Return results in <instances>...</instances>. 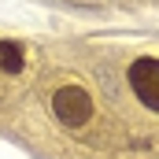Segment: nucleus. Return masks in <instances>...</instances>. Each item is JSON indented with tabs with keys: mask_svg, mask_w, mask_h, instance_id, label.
<instances>
[{
	"mask_svg": "<svg viewBox=\"0 0 159 159\" xmlns=\"http://www.w3.org/2000/svg\"><path fill=\"white\" fill-rule=\"evenodd\" d=\"M52 111H56V119L63 122V126H85L89 115H93V100H89V93L81 89V85H63L56 96H52Z\"/></svg>",
	"mask_w": 159,
	"mask_h": 159,
	"instance_id": "1",
	"label": "nucleus"
},
{
	"mask_svg": "<svg viewBox=\"0 0 159 159\" xmlns=\"http://www.w3.org/2000/svg\"><path fill=\"white\" fill-rule=\"evenodd\" d=\"M129 85L148 111H159V59L156 56H141L129 63Z\"/></svg>",
	"mask_w": 159,
	"mask_h": 159,
	"instance_id": "2",
	"label": "nucleus"
},
{
	"mask_svg": "<svg viewBox=\"0 0 159 159\" xmlns=\"http://www.w3.org/2000/svg\"><path fill=\"white\" fill-rule=\"evenodd\" d=\"M0 70L4 74H19L22 70V48L11 41H0Z\"/></svg>",
	"mask_w": 159,
	"mask_h": 159,
	"instance_id": "3",
	"label": "nucleus"
}]
</instances>
